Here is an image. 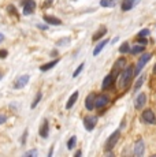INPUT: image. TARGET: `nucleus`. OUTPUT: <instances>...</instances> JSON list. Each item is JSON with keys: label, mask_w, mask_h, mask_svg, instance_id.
Wrapping results in <instances>:
<instances>
[{"label": "nucleus", "mask_w": 156, "mask_h": 157, "mask_svg": "<svg viewBox=\"0 0 156 157\" xmlns=\"http://www.w3.org/2000/svg\"><path fill=\"white\" fill-rule=\"evenodd\" d=\"M114 81H115V77H114L112 74H108L106 78H104V81H103V85H101V89H103V90L110 89V87L112 86Z\"/></svg>", "instance_id": "nucleus-12"}, {"label": "nucleus", "mask_w": 156, "mask_h": 157, "mask_svg": "<svg viewBox=\"0 0 156 157\" xmlns=\"http://www.w3.org/2000/svg\"><path fill=\"white\" fill-rule=\"evenodd\" d=\"M3 40H4V36H3V34H2V33H0V43H2V41H3Z\"/></svg>", "instance_id": "nucleus-37"}, {"label": "nucleus", "mask_w": 156, "mask_h": 157, "mask_svg": "<svg viewBox=\"0 0 156 157\" xmlns=\"http://www.w3.org/2000/svg\"><path fill=\"white\" fill-rule=\"evenodd\" d=\"M107 44H108V40H103V41H101V43H100V44L97 45V47L95 48V51H93V55H95V56H97L99 53L101 52V49H103V48L106 47Z\"/></svg>", "instance_id": "nucleus-20"}, {"label": "nucleus", "mask_w": 156, "mask_h": 157, "mask_svg": "<svg viewBox=\"0 0 156 157\" xmlns=\"http://www.w3.org/2000/svg\"><path fill=\"white\" fill-rule=\"evenodd\" d=\"M125 63H126V60L123 59V57H122V59H118V60L115 62V64H114V67H112V72H111V74H112L115 78L118 77L119 74H121V70L123 68Z\"/></svg>", "instance_id": "nucleus-8"}, {"label": "nucleus", "mask_w": 156, "mask_h": 157, "mask_svg": "<svg viewBox=\"0 0 156 157\" xmlns=\"http://www.w3.org/2000/svg\"><path fill=\"white\" fill-rule=\"evenodd\" d=\"M144 150H145V144H144V141L141 140V138H138V140L136 141V144H134V155L142 156Z\"/></svg>", "instance_id": "nucleus-9"}, {"label": "nucleus", "mask_w": 156, "mask_h": 157, "mask_svg": "<svg viewBox=\"0 0 156 157\" xmlns=\"http://www.w3.org/2000/svg\"><path fill=\"white\" fill-rule=\"evenodd\" d=\"M7 11H8V13H10V14L18 15V14H17V10H15V8H14V7H13V6H8V7H7Z\"/></svg>", "instance_id": "nucleus-29"}, {"label": "nucleus", "mask_w": 156, "mask_h": 157, "mask_svg": "<svg viewBox=\"0 0 156 157\" xmlns=\"http://www.w3.org/2000/svg\"><path fill=\"white\" fill-rule=\"evenodd\" d=\"M154 74H156V64L154 66Z\"/></svg>", "instance_id": "nucleus-38"}, {"label": "nucleus", "mask_w": 156, "mask_h": 157, "mask_svg": "<svg viewBox=\"0 0 156 157\" xmlns=\"http://www.w3.org/2000/svg\"><path fill=\"white\" fill-rule=\"evenodd\" d=\"M106 33H107V28H106V26H101V28L99 29L97 32H96L95 34H93V37H92V40H93V41L100 40L101 37H104V36H106Z\"/></svg>", "instance_id": "nucleus-16"}, {"label": "nucleus", "mask_w": 156, "mask_h": 157, "mask_svg": "<svg viewBox=\"0 0 156 157\" xmlns=\"http://www.w3.org/2000/svg\"><path fill=\"white\" fill-rule=\"evenodd\" d=\"M84 66H85V64H84V63H81V64H80V66H78V68H77V70H76V71H74V74H73V77H74V78H76V77H78V75H80V74H81V71H82Z\"/></svg>", "instance_id": "nucleus-27"}, {"label": "nucleus", "mask_w": 156, "mask_h": 157, "mask_svg": "<svg viewBox=\"0 0 156 157\" xmlns=\"http://www.w3.org/2000/svg\"><path fill=\"white\" fill-rule=\"evenodd\" d=\"M25 156L26 157H28V156H37V150H29V152L25 153Z\"/></svg>", "instance_id": "nucleus-30"}, {"label": "nucleus", "mask_w": 156, "mask_h": 157, "mask_svg": "<svg viewBox=\"0 0 156 157\" xmlns=\"http://www.w3.org/2000/svg\"><path fill=\"white\" fill-rule=\"evenodd\" d=\"M76 142H77V138L73 135V137H71L70 140H68V142H67V147H68V149H73V147L76 146Z\"/></svg>", "instance_id": "nucleus-25"}, {"label": "nucleus", "mask_w": 156, "mask_h": 157, "mask_svg": "<svg viewBox=\"0 0 156 157\" xmlns=\"http://www.w3.org/2000/svg\"><path fill=\"white\" fill-rule=\"evenodd\" d=\"M134 68L136 67H133V66H127V67L119 74L118 86L121 87V89H126V87L130 85V82L134 78Z\"/></svg>", "instance_id": "nucleus-1"}, {"label": "nucleus", "mask_w": 156, "mask_h": 157, "mask_svg": "<svg viewBox=\"0 0 156 157\" xmlns=\"http://www.w3.org/2000/svg\"><path fill=\"white\" fill-rule=\"evenodd\" d=\"M138 2H140V0H123V2H122V4H121L122 11L131 10V8H133L136 4H138Z\"/></svg>", "instance_id": "nucleus-11"}, {"label": "nucleus", "mask_w": 156, "mask_h": 157, "mask_svg": "<svg viewBox=\"0 0 156 157\" xmlns=\"http://www.w3.org/2000/svg\"><path fill=\"white\" fill-rule=\"evenodd\" d=\"M108 102H110L108 96L100 94V96H97V97H96V100H95V108H99V109H101V108H104L107 104H108Z\"/></svg>", "instance_id": "nucleus-6"}, {"label": "nucleus", "mask_w": 156, "mask_h": 157, "mask_svg": "<svg viewBox=\"0 0 156 157\" xmlns=\"http://www.w3.org/2000/svg\"><path fill=\"white\" fill-rule=\"evenodd\" d=\"M0 78H2V74H0Z\"/></svg>", "instance_id": "nucleus-39"}, {"label": "nucleus", "mask_w": 156, "mask_h": 157, "mask_svg": "<svg viewBox=\"0 0 156 157\" xmlns=\"http://www.w3.org/2000/svg\"><path fill=\"white\" fill-rule=\"evenodd\" d=\"M40 29H48V26H43V25H37Z\"/></svg>", "instance_id": "nucleus-35"}, {"label": "nucleus", "mask_w": 156, "mask_h": 157, "mask_svg": "<svg viewBox=\"0 0 156 157\" xmlns=\"http://www.w3.org/2000/svg\"><path fill=\"white\" fill-rule=\"evenodd\" d=\"M95 100H96V94H95V93H91V94L86 97V100H85L86 109H89V111L93 109V108H95Z\"/></svg>", "instance_id": "nucleus-13"}, {"label": "nucleus", "mask_w": 156, "mask_h": 157, "mask_svg": "<svg viewBox=\"0 0 156 157\" xmlns=\"http://www.w3.org/2000/svg\"><path fill=\"white\" fill-rule=\"evenodd\" d=\"M29 79H30V77H29V75H22V77H19L15 81V83H14V87H15V89H22V87L29 82Z\"/></svg>", "instance_id": "nucleus-10"}, {"label": "nucleus", "mask_w": 156, "mask_h": 157, "mask_svg": "<svg viewBox=\"0 0 156 157\" xmlns=\"http://www.w3.org/2000/svg\"><path fill=\"white\" fill-rule=\"evenodd\" d=\"M145 101H146V96L144 94V93H141L138 97L136 98V104H134L136 109H141V108L144 107V104H145Z\"/></svg>", "instance_id": "nucleus-14"}, {"label": "nucleus", "mask_w": 156, "mask_h": 157, "mask_svg": "<svg viewBox=\"0 0 156 157\" xmlns=\"http://www.w3.org/2000/svg\"><path fill=\"white\" fill-rule=\"evenodd\" d=\"M44 21L49 25H62V21L58 19L55 17H51V15H44Z\"/></svg>", "instance_id": "nucleus-18"}, {"label": "nucleus", "mask_w": 156, "mask_h": 157, "mask_svg": "<svg viewBox=\"0 0 156 157\" xmlns=\"http://www.w3.org/2000/svg\"><path fill=\"white\" fill-rule=\"evenodd\" d=\"M119 52H121V53L130 52V49H129V43H123V44H122L121 48H119Z\"/></svg>", "instance_id": "nucleus-26"}, {"label": "nucleus", "mask_w": 156, "mask_h": 157, "mask_svg": "<svg viewBox=\"0 0 156 157\" xmlns=\"http://www.w3.org/2000/svg\"><path fill=\"white\" fill-rule=\"evenodd\" d=\"M41 98H43V94H41V92H38L37 94H36V98H34V100H33L32 105H30V108H32V109H34V108L37 107V105H38V102H40Z\"/></svg>", "instance_id": "nucleus-21"}, {"label": "nucleus", "mask_w": 156, "mask_h": 157, "mask_svg": "<svg viewBox=\"0 0 156 157\" xmlns=\"http://www.w3.org/2000/svg\"><path fill=\"white\" fill-rule=\"evenodd\" d=\"M149 33H151V32H149L148 29H142L138 34H137V37H146V36H149Z\"/></svg>", "instance_id": "nucleus-28"}, {"label": "nucleus", "mask_w": 156, "mask_h": 157, "mask_svg": "<svg viewBox=\"0 0 156 157\" xmlns=\"http://www.w3.org/2000/svg\"><path fill=\"white\" fill-rule=\"evenodd\" d=\"M116 3V0H101L100 4L103 6V7H114Z\"/></svg>", "instance_id": "nucleus-22"}, {"label": "nucleus", "mask_w": 156, "mask_h": 157, "mask_svg": "<svg viewBox=\"0 0 156 157\" xmlns=\"http://www.w3.org/2000/svg\"><path fill=\"white\" fill-rule=\"evenodd\" d=\"M137 41H138L141 45H145L146 44V38H142V37H137Z\"/></svg>", "instance_id": "nucleus-32"}, {"label": "nucleus", "mask_w": 156, "mask_h": 157, "mask_svg": "<svg viewBox=\"0 0 156 157\" xmlns=\"http://www.w3.org/2000/svg\"><path fill=\"white\" fill-rule=\"evenodd\" d=\"M7 55H8V52L6 49H3V51H0V57L2 59H4V57H7Z\"/></svg>", "instance_id": "nucleus-33"}, {"label": "nucleus", "mask_w": 156, "mask_h": 157, "mask_svg": "<svg viewBox=\"0 0 156 157\" xmlns=\"http://www.w3.org/2000/svg\"><path fill=\"white\" fill-rule=\"evenodd\" d=\"M48 134H49V124H48V120H44L40 127V135L43 138H47Z\"/></svg>", "instance_id": "nucleus-15"}, {"label": "nucleus", "mask_w": 156, "mask_h": 157, "mask_svg": "<svg viewBox=\"0 0 156 157\" xmlns=\"http://www.w3.org/2000/svg\"><path fill=\"white\" fill-rule=\"evenodd\" d=\"M58 63H59V59H53L52 62H49V63H47V64H43V66H41L40 70H41V71H48L49 68L55 67V66L58 64Z\"/></svg>", "instance_id": "nucleus-19"}, {"label": "nucleus", "mask_w": 156, "mask_h": 157, "mask_svg": "<svg viewBox=\"0 0 156 157\" xmlns=\"http://www.w3.org/2000/svg\"><path fill=\"white\" fill-rule=\"evenodd\" d=\"M26 135H28V130L25 131V135H23V138H22V144H25V142H26Z\"/></svg>", "instance_id": "nucleus-34"}, {"label": "nucleus", "mask_w": 156, "mask_h": 157, "mask_svg": "<svg viewBox=\"0 0 156 157\" xmlns=\"http://www.w3.org/2000/svg\"><path fill=\"white\" fill-rule=\"evenodd\" d=\"M130 52L133 53V55H137V53H140V52H144V45H136V47H133L130 49Z\"/></svg>", "instance_id": "nucleus-23"}, {"label": "nucleus", "mask_w": 156, "mask_h": 157, "mask_svg": "<svg viewBox=\"0 0 156 157\" xmlns=\"http://www.w3.org/2000/svg\"><path fill=\"white\" fill-rule=\"evenodd\" d=\"M142 120L148 124H156V116L152 109H145L142 112Z\"/></svg>", "instance_id": "nucleus-5"}, {"label": "nucleus", "mask_w": 156, "mask_h": 157, "mask_svg": "<svg viewBox=\"0 0 156 157\" xmlns=\"http://www.w3.org/2000/svg\"><path fill=\"white\" fill-rule=\"evenodd\" d=\"M119 137H121V131H119V130L114 131L112 134H111V137H108V140L106 141V145H104V149H106V150L112 149V147L116 145V142L119 141Z\"/></svg>", "instance_id": "nucleus-2"}, {"label": "nucleus", "mask_w": 156, "mask_h": 157, "mask_svg": "<svg viewBox=\"0 0 156 157\" xmlns=\"http://www.w3.org/2000/svg\"><path fill=\"white\" fill-rule=\"evenodd\" d=\"M6 122H7V116L0 113V124H3V123H6Z\"/></svg>", "instance_id": "nucleus-31"}, {"label": "nucleus", "mask_w": 156, "mask_h": 157, "mask_svg": "<svg viewBox=\"0 0 156 157\" xmlns=\"http://www.w3.org/2000/svg\"><path fill=\"white\" fill-rule=\"evenodd\" d=\"M81 155H82V153H81V150H78V152L76 153V157H80Z\"/></svg>", "instance_id": "nucleus-36"}, {"label": "nucleus", "mask_w": 156, "mask_h": 157, "mask_svg": "<svg viewBox=\"0 0 156 157\" xmlns=\"http://www.w3.org/2000/svg\"><path fill=\"white\" fill-rule=\"evenodd\" d=\"M152 57L151 53H144L142 56L138 59V63H137V66H136V68H134V75H137L138 72H141V70L144 68V66L146 64V63L149 62V59Z\"/></svg>", "instance_id": "nucleus-3"}, {"label": "nucleus", "mask_w": 156, "mask_h": 157, "mask_svg": "<svg viewBox=\"0 0 156 157\" xmlns=\"http://www.w3.org/2000/svg\"><path fill=\"white\" fill-rule=\"evenodd\" d=\"M96 124H97V117L96 116H86L84 119V126L88 131H92L96 127Z\"/></svg>", "instance_id": "nucleus-7"}, {"label": "nucleus", "mask_w": 156, "mask_h": 157, "mask_svg": "<svg viewBox=\"0 0 156 157\" xmlns=\"http://www.w3.org/2000/svg\"><path fill=\"white\" fill-rule=\"evenodd\" d=\"M78 96H80V93H78V92H74L73 94L70 96V98H68L67 104H66V108H67V109H70V108H73V105L76 104V101L78 100Z\"/></svg>", "instance_id": "nucleus-17"}, {"label": "nucleus", "mask_w": 156, "mask_h": 157, "mask_svg": "<svg viewBox=\"0 0 156 157\" xmlns=\"http://www.w3.org/2000/svg\"><path fill=\"white\" fill-rule=\"evenodd\" d=\"M22 7H23V15H30L36 8V3L34 0H23Z\"/></svg>", "instance_id": "nucleus-4"}, {"label": "nucleus", "mask_w": 156, "mask_h": 157, "mask_svg": "<svg viewBox=\"0 0 156 157\" xmlns=\"http://www.w3.org/2000/svg\"><path fill=\"white\" fill-rule=\"evenodd\" d=\"M144 79H145V75H141V77L137 79V82H136V85H134V90H138L141 85L144 83Z\"/></svg>", "instance_id": "nucleus-24"}]
</instances>
